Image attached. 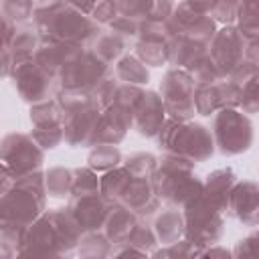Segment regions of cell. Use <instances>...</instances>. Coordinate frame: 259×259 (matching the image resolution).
Instances as JSON below:
<instances>
[{"label": "cell", "instance_id": "43", "mask_svg": "<svg viewBox=\"0 0 259 259\" xmlns=\"http://www.w3.org/2000/svg\"><path fill=\"white\" fill-rule=\"evenodd\" d=\"M119 79L115 77V79H111V77H107L105 81H101L93 91H91V97H93V101H95V105L103 111L105 107H109L113 101H115V93H117V87H119Z\"/></svg>", "mask_w": 259, "mask_h": 259}, {"label": "cell", "instance_id": "29", "mask_svg": "<svg viewBox=\"0 0 259 259\" xmlns=\"http://www.w3.org/2000/svg\"><path fill=\"white\" fill-rule=\"evenodd\" d=\"M115 77L121 83H132V85H146L150 81V71L148 67L134 55H123L115 63Z\"/></svg>", "mask_w": 259, "mask_h": 259}, {"label": "cell", "instance_id": "8", "mask_svg": "<svg viewBox=\"0 0 259 259\" xmlns=\"http://www.w3.org/2000/svg\"><path fill=\"white\" fill-rule=\"evenodd\" d=\"M182 214H184V237L200 251L204 247L217 245L219 239L223 237L225 231L223 212L204 198V192L192 204L184 206Z\"/></svg>", "mask_w": 259, "mask_h": 259}, {"label": "cell", "instance_id": "52", "mask_svg": "<svg viewBox=\"0 0 259 259\" xmlns=\"http://www.w3.org/2000/svg\"><path fill=\"white\" fill-rule=\"evenodd\" d=\"M245 59L259 67V34L245 36Z\"/></svg>", "mask_w": 259, "mask_h": 259}, {"label": "cell", "instance_id": "12", "mask_svg": "<svg viewBox=\"0 0 259 259\" xmlns=\"http://www.w3.org/2000/svg\"><path fill=\"white\" fill-rule=\"evenodd\" d=\"M208 55L214 61L223 79L231 75V71L245 59V34L237 24H225L219 28L208 45Z\"/></svg>", "mask_w": 259, "mask_h": 259}, {"label": "cell", "instance_id": "37", "mask_svg": "<svg viewBox=\"0 0 259 259\" xmlns=\"http://www.w3.org/2000/svg\"><path fill=\"white\" fill-rule=\"evenodd\" d=\"M237 26L245 36L259 34V0H239Z\"/></svg>", "mask_w": 259, "mask_h": 259}, {"label": "cell", "instance_id": "49", "mask_svg": "<svg viewBox=\"0 0 259 259\" xmlns=\"http://www.w3.org/2000/svg\"><path fill=\"white\" fill-rule=\"evenodd\" d=\"M140 24L142 22H138V20H134V18H127V16H117L111 24H107L113 32H117V34H121L125 40L127 38H138V32H140Z\"/></svg>", "mask_w": 259, "mask_h": 259}, {"label": "cell", "instance_id": "27", "mask_svg": "<svg viewBox=\"0 0 259 259\" xmlns=\"http://www.w3.org/2000/svg\"><path fill=\"white\" fill-rule=\"evenodd\" d=\"M89 49L99 57L103 59L105 63H117L121 57H123V49H125V38L117 32H113L111 28L109 30H99L97 36L91 40Z\"/></svg>", "mask_w": 259, "mask_h": 259}, {"label": "cell", "instance_id": "33", "mask_svg": "<svg viewBox=\"0 0 259 259\" xmlns=\"http://www.w3.org/2000/svg\"><path fill=\"white\" fill-rule=\"evenodd\" d=\"M45 182H47V192L53 198H65L71 196V186H73V170L55 166L45 172Z\"/></svg>", "mask_w": 259, "mask_h": 259}, {"label": "cell", "instance_id": "25", "mask_svg": "<svg viewBox=\"0 0 259 259\" xmlns=\"http://www.w3.org/2000/svg\"><path fill=\"white\" fill-rule=\"evenodd\" d=\"M81 47H73V45H63V42H40V47L34 53V63L45 69L51 77H59L61 69L67 65V61L79 51Z\"/></svg>", "mask_w": 259, "mask_h": 259}, {"label": "cell", "instance_id": "20", "mask_svg": "<svg viewBox=\"0 0 259 259\" xmlns=\"http://www.w3.org/2000/svg\"><path fill=\"white\" fill-rule=\"evenodd\" d=\"M166 107L162 101V95L156 91H144L140 103L134 111V127L144 138H156L166 121Z\"/></svg>", "mask_w": 259, "mask_h": 259}, {"label": "cell", "instance_id": "32", "mask_svg": "<svg viewBox=\"0 0 259 259\" xmlns=\"http://www.w3.org/2000/svg\"><path fill=\"white\" fill-rule=\"evenodd\" d=\"M121 162V152L113 144H97L91 148L87 156V166H91L95 172H107Z\"/></svg>", "mask_w": 259, "mask_h": 259}, {"label": "cell", "instance_id": "44", "mask_svg": "<svg viewBox=\"0 0 259 259\" xmlns=\"http://www.w3.org/2000/svg\"><path fill=\"white\" fill-rule=\"evenodd\" d=\"M115 4L121 16L134 18L138 22H144L152 10V0H115Z\"/></svg>", "mask_w": 259, "mask_h": 259}, {"label": "cell", "instance_id": "54", "mask_svg": "<svg viewBox=\"0 0 259 259\" xmlns=\"http://www.w3.org/2000/svg\"><path fill=\"white\" fill-rule=\"evenodd\" d=\"M69 4H73L75 8H79L81 12H85V14H89L91 16V12L95 10V6L101 2V0H67Z\"/></svg>", "mask_w": 259, "mask_h": 259}, {"label": "cell", "instance_id": "17", "mask_svg": "<svg viewBox=\"0 0 259 259\" xmlns=\"http://www.w3.org/2000/svg\"><path fill=\"white\" fill-rule=\"evenodd\" d=\"M132 125H134V109L113 101L99 115V121H97V127H95L93 140H91V148L97 144L117 146L125 138V134Z\"/></svg>", "mask_w": 259, "mask_h": 259}, {"label": "cell", "instance_id": "45", "mask_svg": "<svg viewBox=\"0 0 259 259\" xmlns=\"http://www.w3.org/2000/svg\"><path fill=\"white\" fill-rule=\"evenodd\" d=\"M259 77V67L255 65V63H251L249 59H243L233 71H231V75L227 77L229 81H233L235 85H239L241 89H245L249 83H253L255 79Z\"/></svg>", "mask_w": 259, "mask_h": 259}, {"label": "cell", "instance_id": "2", "mask_svg": "<svg viewBox=\"0 0 259 259\" xmlns=\"http://www.w3.org/2000/svg\"><path fill=\"white\" fill-rule=\"evenodd\" d=\"M34 30L40 42H63L73 47H89L99 32V24L67 0H42L32 14Z\"/></svg>", "mask_w": 259, "mask_h": 259}, {"label": "cell", "instance_id": "23", "mask_svg": "<svg viewBox=\"0 0 259 259\" xmlns=\"http://www.w3.org/2000/svg\"><path fill=\"white\" fill-rule=\"evenodd\" d=\"M138 223H140V217L130 206H125L123 202H113L109 208L107 221L103 225V233L113 243V247H117L134 233Z\"/></svg>", "mask_w": 259, "mask_h": 259}, {"label": "cell", "instance_id": "19", "mask_svg": "<svg viewBox=\"0 0 259 259\" xmlns=\"http://www.w3.org/2000/svg\"><path fill=\"white\" fill-rule=\"evenodd\" d=\"M229 217H235L247 227L259 225V184L251 180L235 182L229 196Z\"/></svg>", "mask_w": 259, "mask_h": 259}, {"label": "cell", "instance_id": "36", "mask_svg": "<svg viewBox=\"0 0 259 259\" xmlns=\"http://www.w3.org/2000/svg\"><path fill=\"white\" fill-rule=\"evenodd\" d=\"M101 178L95 174L91 166H79L73 170V186H71V196H83V194H93L101 192Z\"/></svg>", "mask_w": 259, "mask_h": 259}, {"label": "cell", "instance_id": "5", "mask_svg": "<svg viewBox=\"0 0 259 259\" xmlns=\"http://www.w3.org/2000/svg\"><path fill=\"white\" fill-rule=\"evenodd\" d=\"M156 138H158V148L164 154L184 156L192 162H204L217 150L212 130L190 119L180 121L174 117H166Z\"/></svg>", "mask_w": 259, "mask_h": 259}, {"label": "cell", "instance_id": "4", "mask_svg": "<svg viewBox=\"0 0 259 259\" xmlns=\"http://www.w3.org/2000/svg\"><path fill=\"white\" fill-rule=\"evenodd\" d=\"M194 164L192 160L176 154H164L160 160L152 180L156 194L160 200L184 208L192 204L196 198L202 196L204 192V180H200L194 174Z\"/></svg>", "mask_w": 259, "mask_h": 259}, {"label": "cell", "instance_id": "38", "mask_svg": "<svg viewBox=\"0 0 259 259\" xmlns=\"http://www.w3.org/2000/svg\"><path fill=\"white\" fill-rule=\"evenodd\" d=\"M158 164H160V160L148 152H136L123 160V166L130 170L132 176H144V178H152Z\"/></svg>", "mask_w": 259, "mask_h": 259}, {"label": "cell", "instance_id": "18", "mask_svg": "<svg viewBox=\"0 0 259 259\" xmlns=\"http://www.w3.org/2000/svg\"><path fill=\"white\" fill-rule=\"evenodd\" d=\"M101 109L95 105V101H89L87 105L67 113L63 117V127H65V142L71 148H85L91 146L97 121H99Z\"/></svg>", "mask_w": 259, "mask_h": 259}, {"label": "cell", "instance_id": "11", "mask_svg": "<svg viewBox=\"0 0 259 259\" xmlns=\"http://www.w3.org/2000/svg\"><path fill=\"white\" fill-rule=\"evenodd\" d=\"M166 30L168 34L184 36V38H190L194 42L208 47L219 28H217L214 18H210L204 12H198L186 0H182L178 6H174L170 18L166 20Z\"/></svg>", "mask_w": 259, "mask_h": 259}, {"label": "cell", "instance_id": "22", "mask_svg": "<svg viewBox=\"0 0 259 259\" xmlns=\"http://www.w3.org/2000/svg\"><path fill=\"white\" fill-rule=\"evenodd\" d=\"M40 47V36L34 28H18L8 45H2V75L10 77L12 69L34 57Z\"/></svg>", "mask_w": 259, "mask_h": 259}, {"label": "cell", "instance_id": "47", "mask_svg": "<svg viewBox=\"0 0 259 259\" xmlns=\"http://www.w3.org/2000/svg\"><path fill=\"white\" fill-rule=\"evenodd\" d=\"M233 255L239 257V259H247V257L259 259V225H257V229H255L251 235H247L245 239H241V241L235 245Z\"/></svg>", "mask_w": 259, "mask_h": 259}, {"label": "cell", "instance_id": "7", "mask_svg": "<svg viewBox=\"0 0 259 259\" xmlns=\"http://www.w3.org/2000/svg\"><path fill=\"white\" fill-rule=\"evenodd\" d=\"M212 136L217 150L225 156H237L253 144V123L237 107L219 109L212 117Z\"/></svg>", "mask_w": 259, "mask_h": 259}, {"label": "cell", "instance_id": "35", "mask_svg": "<svg viewBox=\"0 0 259 259\" xmlns=\"http://www.w3.org/2000/svg\"><path fill=\"white\" fill-rule=\"evenodd\" d=\"M186 71L190 73V77L194 79L196 85L214 83V81H221V79H223V75L219 73V69H217L214 61L210 59L208 51L202 53V55H198L194 61H190L188 67H186Z\"/></svg>", "mask_w": 259, "mask_h": 259}, {"label": "cell", "instance_id": "1", "mask_svg": "<svg viewBox=\"0 0 259 259\" xmlns=\"http://www.w3.org/2000/svg\"><path fill=\"white\" fill-rule=\"evenodd\" d=\"M47 196L45 172L40 170L14 178L0 192V255L4 259L18 255L26 229L45 212Z\"/></svg>", "mask_w": 259, "mask_h": 259}, {"label": "cell", "instance_id": "48", "mask_svg": "<svg viewBox=\"0 0 259 259\" xmlns=\"http://www.w3.org/2000/svg\"><path fill=\"white\" fill-rule=\"evenodd\" d=\"M117 16H119V10H117L115 0H101V2L95 6V10L91 12V18H93L97 24H111Z\"/></svg>", "mask_w": 259, "mask_h": 259}, {"label": "cell", "instance_id": "34", "mask_svg": "<svg viewBox=\"0 0 259 259\" xmlns=\"http://www.w3.org/2000/svg\"><path fill=\"white\" fill-rule=\"evenodd\" d=\"M30 125H51V123H63V109L57 99H45L38 103H32L28 109Z\"/></svg>", "mask_w": 259, "mask_h": 259}, {"label": "cell", "instance_id": "13", "mask_svg": "<svg viewBox=\"0 0 259 259\" xmlns=\"http://www.w3.org/2000/svg\"><path fill=\"white\" fill-rule=\"evenodd\" d=\"M10 79L18 91V97L30 105L49 99L53 93V87L57 83V79L51 77L45 69H40L34 63V59L16 65L10 73Z\"/></svg>", "mask_w": 259, "mask_h": 259}, {"label": "cell", "instance_id": "41", "mask_svg": "<svg viewBox=\"0 0 259 259\" xmlns=\"http://www.w3.org/2000/svg\"><path fill=\"white\" fill-rule=\"evenodd\" d=\"M34 8H36L34 0H2V14L14 20L16 24L32 18Z\"/></svg>", "mask_w": 259, "mask_h": 259}, {"label": "cell", "instance_id": "46", "mask_svg": "<svg viewBox=\"0 0 259 259\" xmlns=\"http://www.w3.org/2000/svg\"><path fill=\"white\" fill-rule=\"evenodd\" d=\"M237 10H239V0H219L214 10L210 12V18L219 24H233L237 20Z\"/></svg>", "mask_w": 259, "mask_h": 259}, {"label": "cell", "instance_id": "51", "mask_svg": "<svg viewBox=\"0 0 259 259\" xmlns=\"http://www.w3.org/2000/svg\"><path fill=\"white\" fill-rule=\"evenodd\" d=\"M174 10V2L172 0H152V10L148 14V18L144 22H158V24H166V20L170 18Z\"/></svg>", "mask_w": 259, "mask_h": 259}, {"label": "cell", "instance_id": "10", "mask_svg": "<svg viewBox=\"0 0 259 259\" xmlns=\"http://www.w3.org/2000/svg\"><path fill=\"white\" fill-rule=\"evenodd\" d=\"M194 89H196V83L186 69L172 67L164 73L160 81V95H162L168 117H174L180 121H188L194 117L196 113Z\"/></svg>", "mask_w": 259, "mask_h": 259}, {"label": "cell", "instance_id": "21", "mask_svg": "<svg viewBox=\"0 0 259 259\" xmlns=\"http://www.w3.org/2000/svg\"><path fill=\"white\" fill-rule=\"evenodd\" d=\"M119 202L130 206L140 219H148L156 214V210L160 208V196L156 194L154 180L144 176H132Z\"/></svg>", "mask_w": 259, "mask_h": 259}, {"label": "cell", "instance_id": "50", "mask_svg": "<svg viewBox=\"0 0 259 259\" xmlns=\"http://www.w3.org/2000/svg\"><path fill=\"white\" fill-rule=\"evenodd\" d=\"M241 107L245 113H259V77L243 89Z\"/></svg>", "mask_w": 259, "mask_h": 259}, {"label": "cell", "instance_id": "15", "mask_svg": "<svg viewBox=\"0 0 259 259\" xmlns=\"http://www.w3.org/2000/svg\"><path fill=\"white\" fill-rule=\"evenodd\" d=\"M168 55H170V34L166 30V24L142 22L136 40V57L146 67H162L168 63Z\"/></svg>", "mask_w": 259, "mask_h": 259}, {"label": "cell", "instance_id": "39", "mask_svg": "<svg viewBox=\"0 0 259 259\" xmlns=\"http://www.w3.org/2000/svg\"><path fill=\"white\" fill-rule=\"evenodd\" d=\"M30 136L36 140V144L42 150H53L65 140V127L63 123H51V125H32Z\"/></svg>", "mask_w": 259, "mask_h": 259}, {"label": "cell", "instance_id": "16", "mask_svg": "<svg viewBox=\"0 0 259 259\" xmlns=\"http://www.w3.org/2000/svg\"><path fill=\"white\" fill-rule=\"evenodd\" d=\"M111 204L113 202H109L101 192H93V194H83V196H69L67 208L71 210L79 229L83 233H89V231L103 229Z\"/></svg>", "mask_w": 259, "mask_h": 259}, {"label": "cell", "instance_id": "42", "mask_svg": "<svg viewBox=\"0 0 259 259\" xmlns=\"http://www.w3.org/2000/svg\"><path fill=\"white\" fill-rule=\"evenodd\" d=\"M150 255L156 257V259H160V257H198L200 255V249L194 247L186 237H182L176 243L162 245V249H154Z\"/></svg>", "mask_w": 259, "mask_h": 259}, {"label": "cell", "instance_id": "26", "mask_svg": "<svg viewBox=\"0 0 259 259\" xmlns=\"http://www.w3.org/2000/svg\"><path fill=\"white\" fill-rule=\"evenodd\" d=\"M154 233L158 237V243L170 245L184 237V214L176 208L162 210L154 221Z\"/></svg>", "mask_w": 259, "mask_h": 259}, {"label": "cell", "instance_id": "30", "mask_svg": "<svg viewBox=\"0 0 259 259\" xmlns=\"http://www.w3.org/2000/svg\"><path fill=\"white\" fill-rule=\"evenodd\" d=\"M130 178H132V174H130V170L125 166H115V168L107 170L101 176L99 190H101V194L109 202H119L121 200V194H123V190H125V186L130 182Z\"/></svg>", "mask_w": 259, "mask_h": 259}, {"label": "cell", "instance_id": "3", "mask_svg": "<svg viewBox=\"0 0 259 259\" xmlns=\"http://www.w3.org/2000/svg\"><path fill=\"white\" fill-rule=\"evenodd\" d=\"M83 231L73 219L71 210H45L24 233L18 255L20 257H63L79 247Z\"/></svg>", "mask_w": 259, "mask_h": 259}, {"label": "cell", "instance_id": "55", "mask_svg": "<svg viewBox=\"0 0 259 259\" xmlns=\"http://www.w3.org/2000/svg\"><path fill=\"white\" fill-rule=\"evenodd\" d=\"M229 255H233V251H227V249H223V247L210 245V247H204L198 257H229Z\"/></svg>", "mask_w": 259, "mask_h": 259}, {"label": "cell", "instance_id": "6", "mask_svg": "<svg viewBox=\"0 0 259 259\" xmlns=\"http://www.w3.org/2000/svg\"><path fill=\"white\" fill-rule=\"evenodd\" d=\"M107 77H109V63L99 59L89 47H81L61 69L57 77V85L59 89L91 93Z\"/></svg>", "mask_w": 259, "mask_h": 259}, {"label": "cell", "instance_id": "24", "mask_svg": "<svg viewBox=\"0 0 259 259\" xmlns=\"http://www.w3.org/2000/svg\"><path fill=\"white\" fill-rule=\"evenodd\" d=\"M237 182V176L231 168H219L212 170L206 178H204V198L217 206L221 212H227L229 208V196L231 190Z\"/></svg>", "mask_w": 259, "mask_h": 259}, {"label": "cell", "instance_id": "53", "mask_svg": "<svg viewBox=\"0 0 259 259\" xmlns=\"http://www.w3.org/2000/svg\"><path fill=\"white\" fill-rule=\"evenodd\" d=\"M192 8H196L198 12H204V14H208L210 16V12L214 10V6H217V2L219 0H186Z\"/></svg>", "mask_w": 259, "mask_h": 259}, {"label": "cell", "instance_id": "40", "mask_svg": "<svg viewBox=\"0 0 259 259\" xmlns=\"http://www.w3.org/2000/svg\"><path fill=\"white\" fill-rule=\"evenodd\" d=\"M125 245H132V247H136L138 251H142L144 255H148V253H152L154 251V247L158 245V237H156V233H154V227H148V225H144V223H138V227L134 229V233L123 241ZM121 243V245H123Z\"/></svg>", "mask_w": 259, "mask_h": 259}, {"label": "cell", "instance_id": "28", "mask_svg": "<svg viewBox=\"0 0 259 259\" xmlns=\"http://www.w3.org/2000/svg\"><path fill=\"white\" fill-rule=\"evenodd\" d=\"M206 51H208L206 45L194 42V40L184 38V36H174V34H170V55H168V63L174 65V67L186 69L190 61H194L198 55H202V53H206Z\"/></svg>", "mask_w": 259, "mask_h": 259}, {"label": "cell", "instance_id": "9", "mask_svg": "<svg viewBox=\"0 0 259 259\" xmlns=\"http://www.w3.org/2000/svg\"><path fill=\"white\" fill-rule=\"evenodd\" d=\"M0 162L2 170L14 180L40 170L45 162V150L36 144V140L30 134L12 132L2 140Z\"/></svg>", "mask_w": 259, "mask_h": 259}, {"label": "cell", "instance_id": "14", "mask_svg": "<svg viewBox=\"0 0 259 259\" xmlns=\"http://www.w3.org/2000/svg\"><path fill=\"white\" fill-rule=\"evenodd\" d=\"M241 95H243V89L229 79L196 85L194 89L196 113L206 117L225 107H241Z\"/></svg>", "mask_w": 259, "mask_h": 259}, {"label": "cell", "instance_id": "31", "mask_svg": "<svg viewBox=\"0 0 259 259\" xmlns=\"http://www.w3.org/2000/svg\"><path fill=\"white\" fill-rule=\"evenodd\" d=\"M79 255L81 257H91V259H101L113 253V243L107 239V235L101 231H89L81 235L79 241Z\"/></svg>", "mask_w": 259, "mask_h": 259}]
</instances>
